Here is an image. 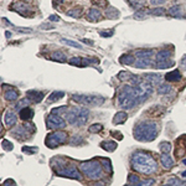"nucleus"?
<instances>
[{"instance_id": "e2e57ef3", "label": "nucleus", "mask_w": 186, "mask_h": 186, "mask_svg": "<svg viewBox=\"0 0 186 186\" xmlns=\"http://www.w3.org/2000/svg\"><path fill=\"white\" fill-rule=\"evenodd\" d=\"M64 2V0H56V3H62Z\"/></svg>"}, {"instance_id": "c03bdc74", "label": "nucleus", "mask_w": 186, "mask_h": 186, "mask_svg": "<svg viewBox=\"0 0 186 186\" xmlns=\"http://www.w3.org/2000/svg\"><path fill=\"white\" fill-rule=\"evenodd\" d=\"M14 31H15V33H24V34L27 33V34H30L33 30H31V29H26V27H14Z\"/></svg>"}, {"instance_id": "72a5a7b5", "label": "nucleus", "mask_w": 186, "mask_h": 186, "mask_svg": "<svg viewBox=\"0 0 186 186\" xmlns=\"http://www.w3.org/2000/svg\"><path fill=\"white\" fill-rule=\"evenodd\" d=\"M160 150H161L164 154L170 153V150H171V144H170V143H168V141L161 143V144H160Z\"/></svg>"}, {"instance_id": "423d86ee", "label": "nucleus", "mask_w": 186, "mask_h": 186, "mask_svg": "<svg viewBox=\"0 0 186 186\" xmlns=\"http://www.w3.org/2000/svg\"><path fill=\"white\" fill-rule=\"evenodd\" d=\"M72 99L81 104H102L104 98L101 96H86V95H73Z\"/></svg>"}, {"instance_id": "c9c22d12", "label": "nucleus", "mask_w": 186, "mask_h": 186, "mask_svg": "<svg viewBox=\"0 0 186 186\" xmlns=\"http://www.w3.org/2000/svg\"><path fill=\"white\" fill-rule=\"evenodd\" d=\"M70 64L73 65V66H82L83 65V58H81V57H72L70 60Z\"/></svg>"}, {"instance_id": "5701e85b", "label": "nucleus", "mask_w": 186, "mask_h": 186, "mask_svg": "<svg viewBox=\"0 0 186 186\" xmlns=\"http://www.w3.org/2000/svg\"><path fill=\"white\" fill-rule=\"evenodd\" d=\"M51 60L57 61V62H65L66 61V55L64 52H61V51H56V52H52Z\"/></svg>"}, {"instance_id": "cd10ccee", "label": "nucleus", "mask_w": 186, "mask_h": 186, "mask_svg": "<svg viewBox=\"0 0 186 186\" xmlns=\"http://www.w3.org/2000/svg\"><path fill=\"white\" fill-rule=\"evenodd\" d=\"M106 15H107V17H109V19H118V17H119V11H118L117 9L109 6V8L106 10Z\"/></svg>"}, {"instance_id": "0e129e2a", "label": "nucleus", "mask_w": 186, "mask_h": 186, "mask_svg": "<svg viewBox=\"0 0 186 186\" xmlns=\"http://www.w3.org/2000/svg\"><path fill=\"white\" fill-rule=\"evenodd\" d=\"M33 2V0H25V3H31Z\"/></svg>"}, {"instance_id": "6e6552de", "label": "nucleus", "mask_w": 186, "mask_h": 186, "mask_svg": "<svg viewBox=\"0 0 186 186\" xmlns=\"http://www.w3.org/2000/svg\"><path fill=\"white\" fill-rule=\"evenodd\" d=\"M56 172H57V175H60V176H65V177H70V179L81 180V174L78 172V170L76 169L75 165H65L64 168L56 170Z\"/></svg>"}, {"instance_id": "a878e982", "label": "nucleus", "mask_w": 186, "mask_h": 186, "mask_svg": "<svg viewBox=\"0 0 186 186\" xmlns=\"http://www.w3.org/2000/svg\"><path fill=\"white\" fill-rule=\"evenodd\" d=\"M151 64H153L151 60H138L134 66L138 68H146V67H150Z\"/></svg>"}, {"instance_id": "864d4df0", "label": "nucleus", "mask_w": 186, "mask_h": 186, "mask_svg": "<svg viewBox=\"0 0 186 186\" xmlns=\"http://www.w3.org/2000/svg\"><path fill=\"white\" fill-rule=\"evenodd\" d=\"M181 65H182L184 68H186V56L182 57V60H181Z\"/></svg>"}, {"instance_id": "f03ea898", "label": "nucleus", "mask_w": 186, "mask_h": 186, "mask_svg": "<svg viewBox=\"0 0 186 186\" xmlns=\"http://www.w3.org/2000/svg\"><path fill=\"white\" fill-rule=\"evenodd\" d=\"M158 135V126L154 122H141L134 128V138L141 141H151Z\"/></svg>"}, {"instance_id": "1a4fd4ad", "label": "nucleus", "mask_w": 186, "mask_h": 186, "mask_svg": "<svg viewBox=\"0 0 186 186\" xmlns=\"http://www.w3.org/2000/svg\"><path fill=\"white\" fill-rule=\"evenodd\" d=\"M46 122H47V128H50V129H61V128H64L65 124H66L65 120L60 115L53 114V113L48 114Z\"/></svg>"}, {"instance_id": "e433bc0d", "label": "nucleus", "mask_w": 186, "mask_h": 186, "mask_svg": "<svg viewBox=\"0 0 186 186\" xmlns=\"http://www.w3.org/2000/svg\"><path fill=\"white\" fill-rule=\"evenodd\" d=\"M114 34V30H102V31H99V35L102 36V37H110L112 35Z\"/></svg>"}, {"instance_id": "bf43d9fd", "label": "nucleus", "mask_w": 186, "mask_h": 186, "mask_svg": "<svg viewBox=\"0 0 186 186\" xmlns=\"http://www.w3.org/2000/svg\"><path fill=\"white\" fill-rule=\"evenodd\" d=\"M5 35H6V37H8V39H10V37H11V33H10V31H5Z\"/></svg>"}, {"instance_id": "412c9836", "label": "nucleus", "mask_w": 186, "mask_h": 186, "mask_svg": "<svg viewBox=\"0 0 186 186\" xmlns=\"http://www.w3.org/2000/svg\"><path fill=\"white\" fill-rule=\"evenodd\" d=\"M65 97V92H61V91H57V92H52L50 97H48V102H57L60 101L61 98H64Z\"/></svg>"}, {"instance_id": "aec40b11", "label": "nucleus", "mask_w": 186, "mask_h": 186, "mask_svg": "<svg viewBox=\"0 0 186 186\" xmlns=\"http://www.w3.org/2000/svg\"><path fill=\"white\" fill-rule=\"evenodd\" d=\"M4 122L6 123V126H8V127L14 126V124L16 123V115H15V113H14V112H8V113L5 114Z\"/></svg>"}, {"instance_id": "69168bd1", "label": "nucleus", "mask_w": 186, "mask_h": 186, "mask_svg": "<svg viewBox=\"0 0 186 186\" xmlns=\"http://www.w3.org/2000/svg\"><path fill=\"white\" fill-rule=\"evenodd\" d=\"M182 163H184V164L186 165V159H184V161H182Z\"/></svg>"}, {"instance_id": "13d9d810", "label": "nucleus", "mask_w": 186, "mask_h": 186, "mask_svg": "<svg viewBox=\"0 0 186 186\" xmlns=\"http://www.w3.org/2000/svg\"><path fill=\"white\" fill-rule=\"evenodd\" d=\"M93 186H106V185H104V182H103V181H101V182H98V184H95Z\"/></svg>"}, {"instance_id": "603ef678", "label": "nucleus", "mask_w": 186, "mask_h": 186, "mask_svg": "<svg viewBox=\"0 0 186 186\" xmlns=\"http://www.w3.org/2000/svg\"><path fill=\"white\" fill-rule=\"evenodd\" d=\"M50 20H51V21H58L60 17H58L57 15H51V16H50Z\"/></svg>"}, {"instance_id": "7c9ffc66", "label": "nucleus", "mask_w": 186, "mask_h": 186, "mask_svg": "<svg viewBox=\"0 0 186 186\" xmlns=\"http://www.w3.org/2000/svg\"><path fill=\"white\" fill-rule=\"evenodd\" d=\"M132 75L129 73V72H127V71H122V72H119V75H118V78L122 81V82H127V81H130L132 79Z\"/></svg>"}, {"instance_id": "58836bf2", "label": "nucleus", "mask_w": 186, "mask_h": 186, "mask_svg": "<svg viewBox=\"0 0 186 186\" xmlns=\"http://www.w3.org/2000/svg\"><path fill=\"white\" fill-rule=\"evenodd\" d=\"M169 185H171V186H184V182H180L176 177H171V179H169Z\"/></svg>"}, {"instance_id": "6e6d98bb", "label": "nucleus", "mask_w": 186, "mask_h": 186, "mask_svg": "<svg viewBox=\"0 0 186 186\" xmlns=\"http://www.w3.org/2000/svg\"><path fill=\"white\" fill-rule=\"evenodd\" d=\"M82 42H87V45H93V42L91 40H87V39H82Z\"/></svg>"}, {"instance_id": "f8f14e48", "label": "nucleus", "mask_w": 186, "mask_h": 186, "mask_svg": "<svg viewBox=\"0 0 186 186\" xmlns=\"http://www.w3.org/2000/svg\"><path fill=\"white\" fill-rule=\"evenodd\" d=\"M27 97L31 102H35V103H40L42 99H44V93L41 92H37V91H30L27 92Z\"/></svg>"}, {"instance_id": "9d476101", "label": "nucleus", "mask_w": 186, "mask_h": 186, "mask_svg": "<svg viewBox=\"0 0 186 186\" xmlns=\"http://www.w3.org/2000/svg\"><path fill=\"white\" fill-rule=\"evenodd\" d=\"M86 17H87V20H88V21L97 22V21H99V20L102 19V14H101V11H99L98 9L92 8V9H89V10H88V13H87Z\"/></svg>"}, {"instance_id": "2f4dec72", "label": "nucleus", "mask_w": 186, "mask_h": 186, "mask_svg": "<svg viewBox=\"0 0 186 186\" xmlns=\"http://www.w3.org/2000/svg\"><path fill=\"white\" fill-rule=\"evenodd\" d=\"M102 148L107 151H113L115 148H117V143L115 141H104L102 144Z\"/></svg>"}, {"instance_id": "79ce46f5", "label": "nucleus", "mask_w": 186, "mask_h": 186, "mask_svg": "<svg viewBox=\"0 0 186 186\" xmlns=\"http://www.w3.org/2000/svg\"><path fill=\"white\" fill-rule=\"evenodd\" d=\"M128 181L130 182V184H139L140 181H139V177L137 176V175H134V174H130L129 176H128Z\"/></svg>"}, {"instance_id": "4be33fe9", "label": "nucleus", "mask_w": 186, "mask_h": 186, "mask_svg": "<svg viewBox=\"0 0 186 186\" xmlns=\"http://www.w3.org/2000/svg\"><path fill=\"white\" fill-rule=\"evenodd\" d=\"M11 9H14V10H16L17 13H20V14L24 15V14L29 10V6H27V4H25V3H15V5H13Z\"/></svg>"}, {"instance_id": "2eb2a0df", "label": "nucleus", "mask_w": 186, "mask_h": 186, "mask_svg": "<svg viewBox=\"0 0 186 186\" xmlns=\"http://www.w3.org/2000/svg\"><path fill=\"white\" fill-rule=\"evenodd\" d=\"M165 79L169 82H179L181 79V73L179 70H174L165 75Z\"/></svg>"}, {"instance_id": "ddd939ff", "label": "nucleus", "mask_w": 186, "mask_h": 186, "mask_svg": "<svg viewBox=\"0 0 186 186\" xmlns=\"http://www.w3.org/2000/svg\"><path fill=\"white\" fill-rule=\"evenodd\" d=\"M160 161L164 169H171L174 166V160L171 159V157H169V154H163L160 157Z\"/></svg>"}, {"instance_id": "4468645a", "label": "nucleus", "mask_w": 186, "mask_h": 186, "mask_svg": "<svg viewBox=\"0 0 186 186\" xmlns=\"http://www.w3.org/2000/svg\"><path fill=\"white\" fill-rule=\"evenodd\" d=\"M119 62H120V64H123V65L130 66V65H135L137 61H135V58H134V55L127 53V55H123V56L119 57Z\"/></svg>"}, {"instance_id": "f3484780", "label": "nucleus", "mask_w": 186, "mask_h": 186, "mask_svg": "<svg viewBox=\"0 0 186 186\" xmlns=\"http://www.w3.org/2000/svg\"><path fill=\"white\" fill-rule=\"evenodd\" d=\"M170 57H171V51H169V50L159 51V52L157 53V56H155V58H157V62L168 61V60H170Z\"/></svg>"}, {"instance_id": "9b49d317", "label": "nucleus", "mask_w": 186, "mask_h": 186, "mask_svg": "<svg viewBox=\"0 0 186 186\" xmlns=\"http://www.w3.org/2000/svg\"><path fill=\"white\" fill-rule=\"evenodd\" d=\"M144 79L146 82H149L150 84H158V83L161 82L163 76L159 75V73H148V75L144 76Z\"/></svg>"}, {"instance_id": "338daca9", "label": "nucleus", "mask_w": 186, "mask_h": 186, "mask_svg": "<svg viewBox=\"0 0 186 186\" xmlns=\"http://www.w3.org/2000/svg\"><path fill=\"white\" fill-rule=\"evenodd\" d=\"M163 186H171V185H163Z\"/></svg>"}, {"instance_id": "bb28decb", "label": "nucleus", "mask_w": 186, "mask_h": 186, "mask_svg": "<svg viewBox=\"0 0 186 186\" xmlns=\"http://www.w3.org/2000/svg\"><path fill=\"white\" fill-rule=\"evenodd\" d=\"M169 14H170L171 16L179 17V16H181V14H182V9H181L180 5H174V6H171V8L169 9Z\"/></svg>"}, {"instance_id": "c85d7f7f", "label": "nucleus", "mask_w": 186, "mask_h": 186, "mask_svg": "<svg viewBox=\"0 0 186 186\" xmlns=\"http://www.w3.org/2000/svg\"><path fill=\"white\" fill-rule=\"evenodd\" d=\"M157 67L158 68H170V67H172L174 65H175V62H172V61H170V60H168V61H163V62H157Z\"/></svg>"}, {"instance_id": "09e8293b", "label": "nucleus", "mask_w": 186, "mask_h": 186, "mask_svg": "<svg viewBox=\"0 0 186 186\" xmlns=\"http://www.w3.org/2000/svg\"><path fill=\"white\" fill-rule=\"evenodd\" d=\"M22 150H24L25 153H27V154H33V153L37 151V148H29V146H24V148H22Z\"/></svg>"}, {"instance_id": "680f3d73", "label": "nucleus", "mask_w": 186, "mask_h": 186, "mask_svg": "<svg viewBox=\"0 0 186 186\" xmlns=\"http://www.w3.org/2000/svg\"><path fill=\"white\" fill-rule=\"evenodd\" d=\"M181 175H182L184 177H186V171H184V172H181Z\"/></svg>"}, {"instance_id": "7ed1b4c3", "label": "nucleus", "mask_w": 186, "mask_h": 186, "mask_svg": "<svg viewBox=\"0 0 186 186\" xmlns=\"http://www.w3.org/2000/svg\"><path fill=\"white\" fill-rule=\"evenodd\" d=\"M118 103L122 108L124 109H130L133 108L137 103L135 99V93H134V87L133 86H124L119 93H118Z\"/></svg>"}, {"instance_id": "3c124183", "label": "nucleus", "mask_w": 186, "mask_h": 186, "mask_svg": "<svg viewBox=\"0 0 186 186\" xmlns=\"http://www.w3.org/2000/svg\"><path fill=\"white\" fill-rule=\"evenodd\" d=\"M112 135H113V137H115V138H117V139H119V140L122 139V135L119 134V132H113V133H112Z\"/></svg>"}, {"instance_id": "4d7b16f0", "label": "nucleus", "mask_w": 186, "mask_h": 186, "mask_svg": "<svg viewBox=\"0 0 186 186\" xmlns=\"http://www.w3.org/2000/svg\"><path fill=\"white\" fill-rule=\"evenodd\" d=\"M52 25H41V29H52Z\"/></svg>"}, {"instance_id": "39448f33", "label": "nucleus", "mask_w": 186, "mask_h": 186, "mask_svg": "<svg viewBox=\"0 0 186 186\" xmlns=\"http://www.w3.org/2000/svg\"><path fill=\"white\" fill-rule=\"evenodd\" d=\"M79 169L91 180H97V179L102 177V175H103L102 166L97 160H89V161L81 163Z\"/></svg>"}, {"instance_id": "b1692460", "label": "nucleus", "mask_w": 186, "mask_h": 186, "mask_svg": "<svg viewBox=\"0 0 186 186\" xmlns=\"http://www.w3.org/2000/svg\"><path fill=\"white\" fill-rule=\"evenodd\" d=\"M17 97H19V93L16 92V91H6L5 93H4V98L6 99V101H16L17 99Z\"/></svg>"}, {"instance_id": "49530a36", "label": "nucleus", "mask_w": 186, "mask_h": 186, "mask_svg": "<svg viewBox=\"0 0 186 186\" xmlns=\"http://www.w3.org/2000/svg\"><path fill=\"white\" fill-rule=\"evenodd\" d=\"M151 14L153 15H163V14H165V9L164 8H157V9H154L151 11Z\"/></svg>"}, {"instance_id": "37998d69", "label": "nucleus", "mask_w": 186, "mask_h": 186, "mask_svg": "<svg viewBox=\"0 0 186 186\" xmlns=\"http://www.w3.org/2000/svg\"><path fill=\"white\" fill-rule=\"evenodd\" d=\"M129 4L132 6H135V8H141L143 6V2L141 0H128Z\"/></svg>"}, {"instance_id": "a18cd8bd", "label": "nucleus", "mask_w": 186, "mask_h": 186, "mask_svg": "<svg viewBox=\"0 0 186 186\" xmlns=\"http://www.w3.org/2000/svg\"><path fill=\"white\" fill-rule=\"evenodd\" d=\"M3 148L6 151H10V150H13V144L9 140H3Z\"/></svg>"}, {"instance_id": "f257e3e1", "label": "nucleus", "mask_w": 186, "mask_h": 186, "mask_svg": "<svg viewBox=\"0 0 186 186\" xmlns=\"http://www.w3.org/2000/svg\"><path fill=\"white\" fill-rule=\"evenodd\" d=\"M132 168L144 175H150L157 171V163L151 155L138 151L132 155Z\"/></svg>"}, {"instance_id": "052dcab7", "label": "nucleus", "mask_w": 186, "mask_h": 186, "mask_svg": "<svg viewBox=\"0 0 186 186\" xmlns=\"http://www.w3.org/2000/svg\"><path fill=\"white\" fill-rule=\"evenodd\" d=\"M5 186H13V181H11V180H9V181H6V184H5Z\"/></svg>"}, {"instance_id": "8fccbe9b", "label": "nucleus", "mask_w": 186, "mask_h": 186, "mask_svg": "<svg viewBox=\"0 0 186 186\" xmlns=\"http://www.w3.org/2000/svg\"><path fill=\"white\" fill-rule=\"evenodd\" d=\"M140 184H141V186H151V185L154 184V180H151V179H148V180H144V181H141Z\"/></svg>"}, {"instance_id": "393cba45", "label": "nucleus", "mask_w": 186, "mask_h": 186, "mask_svg": "<svg viewBox=\"0 0 186 186\" xmlns=\"http://www.w3.org/2000/svg\"><path fill=\"white\" fill-rule=\"evenodd\" d=\"M172 91V87L168 83H163L158 87V93L159 95H168V93H170Z\"/></svg>"}, {"instance_id": "de8ad7c7", "label": "nucleus", "mask_w": 186, "mask_h": 186, "mask_svg": "<svg viewBox=\"0 0 186 186\" xmlns=\"http://www.w3.org/2000/svg\"><path fill=\"white\" fill-rule=\"evenodd\" d=\"M145 17H146V15H144V11H138L134 14V19H137V20H143Z\"/></svg>"}, {"instance_id": "20e7f679", "label": "nucleus", "mask_w": 186, "mask_h": 186, "mask_svg": "<svg viewBox=\"0 0 186 186\" xmlns=\"http://www.w3.org/2000/svg\"><path fill=\"white\" fill-rule=\"evenodd\" d=\"M89 117V110L86 108H78V107H73L71 109H68L66 112V120L73 126L81 127L87 122Z\"/></svg>"}, {"instance_id": "4c0bfd02", "label": "nucleus", "mask_w": 186, "mask_h": 186, "mask_svg": "<svg viewBox=\"0 0 186 186\" xmlns=\"http://www.w3.org/2000/svg\"><path fill=\"white\" fill-rule=\"evenodd\" d=\"M29 102H30V99H29V98H26V99H21V101L19 102V104L16 106V109L26 108V107H27V104H29Z\"/></svg>"}, {"instance_id": "5fc2aeb1", "label": "nucleus", "mask_w": 186, "mask_h": 186, "mask_svg": "<svg viewBox=\"0 0 186 186\" xmlns=\"http://www.w3.org/2000/svg\"><path fill=\"white\" fill-rule=\"evenodd\" d=\"M153 5L155 4V5H158V4H160V3H163V0H151V2H150Z\"/></svg>"}, {"instance_id": "a19ab883", "label": "nucleus", "mask_w": 186, "mask_h": 186, "mask_svg": "<svg viewBox=\"0 0 186 186\" xmlns=\"http://www.w3.org/2000/svg\"><path fill=\"white\" fill-rule=\"evenodd\" d=\"M103 166L106 168V170H107L108 174H112V165H110V163H109L108 159H103Z\"/></svg>"}, {"instance_id": "c756f323", "label": "nucleus", "mask_w": 186, "mask_h": 186, "mask_svg": "<svg viewBox=\"0 0 186 186\" xmlns=\"http://www.w3.org/2000/svg\"><path fill=\"white\" fill-rule=\"evenodd\" d=\"M82 14H83V10L81 9V8H76V9H72V10H70L68 13H67V15L68 16H71V17H81L82 16Z\"/></svg>"}, {"instance_id": "6ab92c4d", "label": "nucleus", "mask_w": 186, "mask_h": 186, "mask_svg": "<svg viewBox=\"0 0 186 186\" xmlns=\"http://www.w3.org/2000/svg\"><path fill=\"white\" fill-rule=\"evenodd\" d=\"M20 117H21L22 120H29V119H31V118L34 117V112H33V109L29 108V107L22 108V109H20Z\"/></svg>"}, {"instance_id": "ea45409f", "label": "nucleus", "mask_w": 186, "mask_h": 186, "mask_svg": "<svg viewBox=\"0 0 186 186\" xmlns=\"http://www.w3.org/2000/svg\"><path fill=\"white\" fill-rule=\"evenodd\" d=\"M67 112V107H64V106H62V107H58V108H55L53 110H52V113L53 114H61V113H66Z\"/></svg>"}, {"instance_id": "f704fd0d", "label": "nucleus", "mask_w": 186, "mask_h": 186, "mask_svg": "<svg viewBox=\"0 0 186 186\" xmlns=\"http://www.w3.org/2000/svg\"><path fill=\"white\" fill-rule=\"evenodd\" d=\"M102 129H103L102 124H93V126H91V127L88 128L89 133H98V132H101Z\"/></svg>"}, {"instance_id": "473e14b6", "label": "nucleus", "mask_w": 186, "mask_h": 186, "mask_svg": "<svg viewBox=\"0 0 186 186\" xmlns=\"http://www.w3.org/2000/svg\"><path fill=\"white\" fill-rule=\"evenodd\" d=\"M61 42H64L68 46H72V47H76V48H81L82 46L79 44H77L76 41H72V40H68V39H61Z\"/></svg>"}, {"instance_id": "dca6fc26", "label": "nucleus", "mask_w": 186, "mask_h": 186, "mask_svg": "<svg viewBox=\"0 0 186 186\" xmlns=\"http://www.w3.org/2000/svg\"><path fill=\"white\" fill-rule=\"evenodd\" d=\"M153 55H154L153 50H139L135 52V56L138 57V60H150Z\"/></svg>"}, {"instance_id": "0eeeda50", "label": "nucleus", "mask_w": 186, "mask_h": 186, "mask_svg": "<svg viewBox=\"0 0 186 186\" xmlns=\"http://www.w3.org/2000/svg\"><path fill=\"white\" fill-rule=\"evenodd\" d=\"M67 140V134L65 132H56V133H51L47 138H46V145L48 148H56L60 144L65 143Z\"/></svg>"}, {"instance_id": "a211bd4d", "label": "nucleus", "mask_w": 186, "mask_h": 186, "mask_svg": "<svg viewBox=\"0 0 186 186\" xmlns=\"http://www.w3.org/2000/svg\"><path fill=\"white\" fill-rule=\"evenodd\" d=\"M127 118H128V114L126 113V112H118L114 117H113V124H122V123H124L127 120Z\"/></svg>"}]
</instances>
